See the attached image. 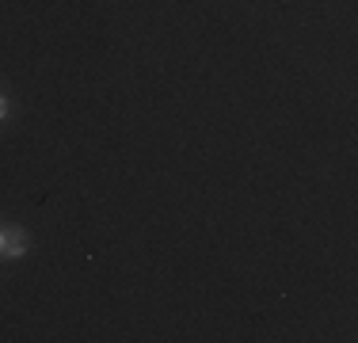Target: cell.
<instances>
[{
    "mask_svg": "<svg viewBox=\"0 0 358 343\" xmlns=\"http://www.w3.org/2000/svg\"><path fill=\"white\" fill-rule=\"evenodd\" d=\"M27 233H23L20 225H4L0 229V260H20L23 252H27Z\"/></svg>",
    "mask_w": 358,
    "mask_h": 343,
    "instance_id": "1",
    "label": "cell"
},
{
    "mask_svg": "<svg viewBox=\"0 0 358 343\" xmlns=\"http://www.w3.org/2000/svg\"><path fill=\"white\" fill-rule=\"evenodd\" d=\"M4 118H8V99L0 96V122H4Z\"/></svg>",
    "mask_w": 358,
    "mask_h": 343,
    "instance_id": "2",
    "label": "cell"
}]
</instances>
